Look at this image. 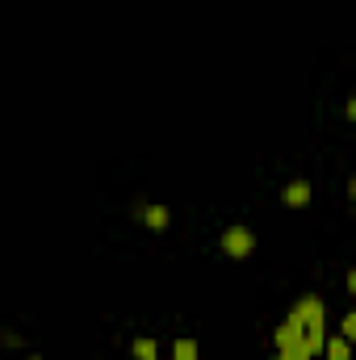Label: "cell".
Returning a JSON list of instances; mask_svg holds the SVG:
<instances>
[{
    "instance_id": "6",
    "label": "cell",
    "mask_w": 356,
    "mask_h": 360,
    "mask_svg": "<svg viewBox=\"0 0 356 360\" xmlns=\"http://www.w3.org/2000/svg\"><path fill=\"white\" fill-rule=\"evenodd\" d=\"M147 226H168V206H147Z\"/></svg>"
},
{
    "instance_id": "4",
    "label": "cell",
    "mask_w": 356,
    "mask_h": 360,
    "mask_svg": "<svg viewBox=\"0 0 356 360\" xmlns=\"http://www.w3.org/2000/svg\"><path fill=\"white\" fill-rule=\"evenodd\" d=\"M130 352H134L138 360H155V357H159V344H155V340H147V336H138V340L130 344Z\"/></svg>"
},
{
    "instance_id": "7",
    "label": "cell",
    "mask_w": 356,
    "mask_h": 360,
    "mask_svg": "<svg viewBox=\"0 0 356 360\" xmlns=\"http://www.w3.org/2000/svg\"><path fill=\"white\" fill-rule=\"evenodd\" d=\"M340 336H344V340H353V336H356V315H344V323H340Z\"/></svg>"
},
{
    "instance_id": "3",
    "label": "cell",
    "mask_w": 356,
    "mask_h": 360,
    "mask_svg": "<svg viewBox=\"0 0 356 360\" xmlns=\"http://www.w3.org/2000/svg\"><path fill=\"white\" fill-rule=\"evenodd\" d=\"M319 352H323V357H327V360H348V357H353V344H348L344 336H327Z\"/></svg>"
},
{
    "instance_id": "2",
    "label": "cell",
    "mask_w": 356,
    "mask_h": 360,
    "mask_svg": "<svg viewBox=\"0 0 356 360\" xmlns=\"http://www.w3.org/2000/svg\"><path fill=\"white\" fill-rule=\"evenodd\" d=\"M281 201H285V206H294V210H298V206H306V201H311V180H290V185L281 189Z\"/></svg>"
},
{
    "instance_id": "8",
    "label": "cell",
    "mask_w": 356,
    "mask_h": 360,
    "mask_svg": "<svg viewBox=\"0 0 356 360\" xmlns=\"http://www.w3.org/2000/svg\"><path fill=\"white\" fill-rule=\"evenodd\" d=\"M25 360H42V357H25Z\"/></svg>"
},
{
    "instance_id": "1",
    "label": "cell",
    "mask_w": 356,
    "mask_h": 360,
    "mask_svg": "<svg viewBox=\"0 0 356 360\" xmlns=\"http://www.w3.org/2000/svg\"><path fill=\"white\" fill-rule=\"evenodd\" d=\"M252 247H256V235L248 226H227L222 231V252L227 256H248Z\"/></svg>"
},
{
    "instance_id": "5",
    "label": "cell",
    "mask_w": 356,
    "mask_h": 360,
    "mask_svg": "<svg viewBox=\"0 0 356 360\" xmlns=\"http://www.w3.org/2000/svg\"><path fill=\"white\" fill-rule=\"evenodd\" d=\"M172 357L176 360H197V344H193V340H176V344H172Z\"/></svg>"
}]
</instances>
